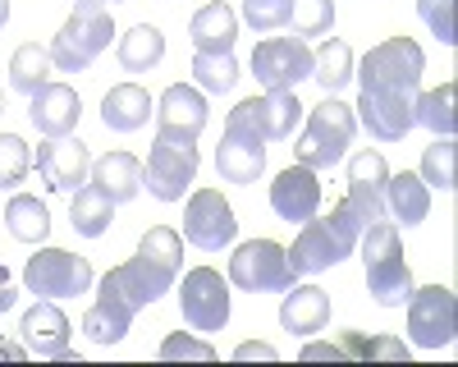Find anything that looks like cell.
<instances>
[{
  "label": "cell",
  "mask_w": 458,
  "mask_h": 367,
  "mask_svg": "<svg viewBox=\"0 0 458 367\" xmlns=\"http://www.w3.org/2000/svg\"><path fill=\"white\" fill-rule=\"evenodd\" d=\"M362 230H367V226L358 220V211L349 207V198L335 202L330 216H321V220H317V216L302 220V230H298V239H293V248H289L293 276H321V271H330L335 262H344V257H353Z\"/></svg>",
  "instance_id": "obj_1"
},
{
  "label": "cell",
  "mask_w": 458,
  "mask_h": 367,
  "mask_svg": "<svg viewBox=\"0 0 458 367\" xmlns=\"http://www.w3.org/2000/svg\"><path fill=\"white\" fill-rule=\"evenodd\" d=\"M179 267H183V239L170 226H151L138 243V257H129L124 267H110V276L120 280V289L138 308H147V303H157L161 294H170Z\"/></svg>",
  "instance_id": "obj_2"
},
{
  "label": "cell",
  "mask_w": 458,
  "mask_h": 367,
  "mask_svg": "<svg viewBox=\"0 0 458 367\" xmlns=\"http://www.w3.org/2000/svg\"><path fill=\"white\" fill-rule=\"evenodd\" d=\"M362 243V267H367V289L380 308H403L412 294V271L403 262V243L394 220H371L358 235Z\"/></svg>",
  "instance_id": "obj_3"
},
{
  "label": "cell",
  "mask_w": 458,
  "mask_h": 367,
  "mask_svg": "<svg viewBox=\"0 0 458 367\" xmlns=\"http://www.w3.org/2000/svg\"><path fill=\"white\" fill-rule=\"evenodd\" d=\"M114 37V19L110 5H97V0H79L73 14L60 23V32L51 37V64L60 73H83L92 69V60L110 47Z\"/></svg>",
  "instance_id": "obj_4"
},
{
  "label": "cell",
  "mask_w": 458,
  "mask_h": 367,
  "mask_svg": "<svg viewBox=\"0 0 458 367\" xmlns=\"http://www.w3.org/2000/svg\"><path fill=\"white\" fill-rule=\"evenodd\" d=\"M353 133H358L353 106H344V101L326 97L321 106H312L308 129H302V138H298V147H293V157H298V166H308V170H330V166L344 161Z\"/></svg>",
  "instance_id": "obj_5"
},
{
  "label": "cell",
  "mask_w": 458,
  "mask_h": 367,
  "mask_svg": "<svg viewBox=\"0 0 458 367\" xmlns=\"http://www.w3.org/2000/svg\"><path fill=\"white\" fill-rule=\"evenodd\" d=\"M198 179V138H183V133H161L147 152L142 166V184L157 202H183V193L193 189Z\"/></svg>",
  "instance_id": "obj_6"
},
{
  "label": "cell",
  "mask_w": 458,
  "mask_h": 367,
  "mask_svg": "<svg viewBox=\"0 0 458 367\" xmlns=\"http://www.w3.org/2000/svg\"><path fill=\"white\" fill-rule=\"evenodd\" d=\"M427 73V55L412 37H390L362 55V69L353 79L362 83V92H417Z\"/></svg>",
  "instance_id": "obj_7"
},
{
  "label": "cell",
  "mask_w": 458,
  "mask_h": 367,
  "mask_svg": "<svg viewBox=\"0 0 458 367\" xmlns=\"http://www.w3.org/2000/svg\"><path fill=\"white\" fill-rule=\"evenodd\" d=\"M229 285H239L243 294H280L293 285V267H289V248H280L276 239H248L229 257Z\"/></svg>",
  "instance_id": "obj_8"
},
{
  "label": "cell",
  "mask_w": 458,
  "mask_h": 367,
  "mask_svg": "<svg viewBox=\"0 0 458 367\" xmlns=\"http://www.w3.org/2000/svg\"><path fill=\"white\" fill-rule=\"evenodd\" d=\"M23 285L37 299H73V294L92 289V267H88V257L69 252V248H42L37 257H28Z\"/></svg>",
  "instance_id": "obj_9"
},
{
  "label": "cell",
  "mask_w": 458,
  "mask_h": 367,
  "mask_svg": "<svg viewBox=\"0 0 458 367\" xmlns=\"http://www.w3.org/2000/svg\"><path fill=\"white\" fill-rule=\"evenodd\" d=\"M298 120H302V101L293 92H261L229 110L225 129H243L261 142H284V138H293Z\"/></svg>",
  "instance_id": "obj_10"
},
{
  "label": "cell",
  "mask_w": 458,
  "mask_h": 367,
  "mask_svg": "<svg viewBox=\"0 0 458 367\" xmlns=\"http://www.w3.org/2000/svg\"><path fill=\"white\" fill-rule=\"evenodd\" d=\"M252 73L266 92H293L302 79H312V51L302 37H266L252 51Z\"/></svg>",
  "instance_id": "obj_11"
},
{
  "label": "cell",
  "mask_w": 458,
  "mask_h": 367,
  "mask_svg": "<svg viewBox=\"0 0 458 367\" xmlns=\"http://www.w3.org/2000/svg\"><path fill=\"white\" fill-rule=\"evenodd\" d=\"M454 289L449 285H427L408 294V340L417 349H445L454 340Z\"/></svg>",
  "instance_id": "obj_12"
},
{
  "label": "cell",
  "mask_w": 458,
  "mask_h": 367,
  "mask_svg": "<svg viewBox=\"0 0 458 367\" xmlns=\"http://www.w3.org/2000/svg\"><path fill=\"white\" fill-rule=\"evenodd\" d=\"M179 312L183 321L198 330V336H216L229 321V285L220 280V271L211 267H198L183 276V289H179Z\"/></svg>",
  "instance_id": "obj_13"
},
{
  "label": "cell",
  "mask_w": 458,
  "mask_h": 367,
  "mask_svg": "<svg viewBox=\"0 0 458 367\" xmlns=\"http://www.w3.org/2000/svg\"><path fill=\"white\" fill-rule=\"evenodd\" d=\"M239 235V220H234V207L220 198V189H198L183 207V239L202 248V252H220L229 248Z\"/></svg>",
  "instance_id": "obj_14"
},
{
  "label": "cell",
  "mask_w": 458,
  "mask_h": 367,
  "mask_svg": "<svg viewBox=\"0 0 458 367\" xmlns=\"http://www.w3.org/2000/svg\"><path fill=\"white\" fill-rule=\"evenodd\" d=\"M37 175H42V184L51 193H73L83 189L88 175H92V152L88 142L79 138H47L42 147H37Z\"/></svg>",
  "instance_id": "obj_15"
},
{
  "label": "cell",
  "mask_w": 458,
  "mask_h": 367,
  "mask_svg": "<svg viewBox=\"0 0 458 367\" xmlns=\"http://www.w3.org/2000/svg\"><path fill=\"white\" fill-rule=\"evenodd\" d=\"M133 317H138V303L120 289L110 271L101 276V289H97V303L83 312V336L92 345H120L129 330H133Z\"/></svg>",
  "instance_id": "obj_16"
},
{
  "label": "cell",
  "mask_w": 458,
  "mask_h": 367,
  "mask_svg": "<svg viewBox=\"0 0 458 367\" xmlns=\"http://www.w3.org/2000/svg\"><path fill=\"white\" fill-rule=\"evenodd\" d=\"M386 179H390V166L380 152L362 147V152L349 157V207L358 211L362 226L386 220Z\"/></svg>",
  "instance_id": "obj_17"
},
{
  "label": "cell",
  "mask_w": 458,
  "mask_h": 367,
  "mask_svg": "<svg viewBox=\"0 0 458 367\" xmlns=\"http://www.w3.org/2000/svg\"><path fill=\"white\" fill-rule=\"evenodd\" d=\"M412 110H417V92H362L358 97V120L367 124L376 142H403V133L412 129Z\"/></svg>",
  "instance_id": "obj_18"
},
{
  "label": "cell",
  "mask_w": 458,
  "mask_h": 367,
  "mask_svg": "<svg viewBox=\"0 0 458 367\" xmlns=\"http://www.w3.org/2000/svg\"><path fill=\"white\" fill-rule=\"evenodd\" d=\"M19 336H23V349H28L32 358H69L73 326H69V317H64L51 299H42V303H32V308L23 312Z\"/></svg>",
  "instance_id": "obj_19"
},
{
  "label": "cell",
  "mask_w": 458,
  "mask_h": 367,
  "mask_svg": "<svg viewBox=\"0 0 458 367\" xmlns=\"http://www.w3.org/2000/svg\"><path fill=\"white\" fill-rule=\"evenodd\" d=\"M271 207H276V216L280 220H312L317 211H321V179H317V170H308V166H289V170H280L276 175V184H271Z\"/></svg>",
  "instance_id": "obj_20"
},
{
  "label": "cell",
  "mask_w": 458,
  "mask_h": 367,
  "mask_svg": "<svg viewBox=\"0 0 458 367\" xmlns=\"http://www.w3.org/2000/svg\"><path fill=\"white\" fill-rule=\"evenodd\" d=\"M79 115H83V101H79V92H73L69 83H47V88H37L28 97V120H32V129L42 138L73 133Z\"/></svg>",
  "instance_id": "obj_21"
},
{
  "label": "cell",
  "mask_w": 458,
  "mask_h": 367,
  "mask_svg": "<svg viewBox=\"0 0 458 367\" xmlns=\"http://www.w3.org/2000/svg\"><path fill=\"white\" fill-rule=\"evenodd\" d=\"M211 120V106L202 88H188V83H170L157 101V129L161 133H183V138H202Z\"/></svg>",
  "instance_id": "obj_22"
},
{
  "label": "cell",
  "mask_w": 458,
  "mask_h": 367,
  "mask_svg": "<svg viewBox=\"0 0 458 367\" xmlns=\"http://www.w3.org/2000/svg\"><path fill=\"white\" fill-rule=\"evenodd\" d=\"M261 170H266V142L243 129H225L216 147V175L225 184H257Z\"/></svg>",
  "instance_id": "obj_23"
},
{
  "label": "cell",
  "mask_w": 458,
  "mask_h": 367,
  "mask_svg": "<svg viewBox=\"0 0 458 367\" xmlns=\"http://www.w3.org/2000/svg\"><path fill=\"white\" fill-rule=\"evenodd\" d=\"M330 321V294L317 285H289L284 303H280V326L293 336H317Z\"/></svg>",
  "instance_id": "obj_24"
},
{
  "label": "cell",
  "mask_w": 458,
  "mask_h": 367,
  "mask_svg": "<svg viewBox=\"0 0 458 367\" xmlns=\"http://www.w3.org/2000/svg\"><path fill=\"white\" fill-rule=\"evenodd\" d=\"M147 115H157V101L147 97V88L138 83H120L101 97V124L114 133H138L147 124Z\"/></svg>",
  "instance_id": "obj_25"
},
{
  "label": "cell",
  "mask_w": 458,
  "mask_h": 367,
  "mask_svg": "<svg viewBox=\"0 0 458 367\" xmlns=\"http://www.w3.org/2000/svg\"><path fill=\"white\" fill-rule=\"evenodd\" d=\"M97 189L120 207V202H133L142 193V161L129 157V152H106L101 161H92V175H88Z\"/></svg>",
  "instance_id": "obj_26"
},
{
  "label": "cell",
  "mask_w": 458,
  "mask_h": 367,
  "mask_svg": "<svg viewBox=\"0 0 458 367\" xmlns=\"http://www.w3.org/2000/svg\"><path fill=\"white\" fill-rule=\"evenodd\" d=\"M427 211H431V189L422 184V175L399 170L386 179V216L394 226H422Z\"/></svg>",
  "instance_id": "obj_27"
},
{
  "label": "cell",
  "mask_w": 458,
  "mask_h": 367,
  "mask_svg": "<svg viewBox=\"0 0 458 367\" xmlns=\"http://www.w3.org/2000/svg\"><path fill=\"white\" fill-rule=\"evenodd\" d=\"M188 37H193L198 51H234V37H239V14L225 5V0H211V5H202L193 14V23H188Z\"/></svg>",
  "instance_id": "obj_28"
},
{
  "label": "cell",
  "mask_w": 458,
  "mask_h": 367,
  "mask_svg": "<svg viewBox=\"0 0 458 367\" xmlns=\"http://www.w3.org/2000/svg\"><path fill=\"white\" fill-rule=\"evenodd\" d=\"M114 55H120V64L129 73H147V69H157L165 60V37L157 23H133L124 37H120V47H114Z\"/></svg>",
  "instance_id": "obj_29"
},
{
  "label": "cell",
  "mask_w": 458,
  "mask_h": 367,
  "mask_svg": "<svg viewBox=\"0 0 458 367\" xmlns=\"http://www.w3.org/2000/svg\"><path fill=\"white\" fill-rule=\"evenodd\" d=\"M110 220H114V202L97 189V184L88 179L83 189H73V202H69V226L79 230L83 239H101L110 230Z\"/></svg>",
  "instance_id": "obj_30"
},
{
  "label": "cell",
  "mask_w": 458,
  "mask_h": 367,
  "mask_svg": "<svg viewBox=\"0 0 458 367\" xmlns=\"http://www.w3.org/2000/svg\"><path fill=\"white\" fill-rule=\"evenodd\" d=\"M5 226L19 243H42L51 235V211L42 198H32V193H14L10 207H5Z\"/></svg>",
  "instance_id": "obj_31"
},
{
  "label": "cell",
  "mask_w": 458,
  "mask_h": 367,
  "mask_svg": "<svg viewBox=\"0 0 458 367\" xmlns=\"http://www.w3.org/2000/svg\"><path fill=\"white\" fill-rule=\"evenodd\" d=\"M47 73H51V51H47V47L23 42V47L10 55V88L23 92V97H32L37 88H47V83H51Z\"/></svg>",
  "instance_id": "obj_32"
},
{
  "label": "cell",
  "mask_w": 458,
  "mask_h": 367,
  "mask_svg": "<svg viewBox=\"0 0 458 367\" xmlns=\"http://www.w3.org/2000/svg\"><path fill=\"white\" fill-rule=\"evenodd\" d=\"M454 83H440L436 92H417V110H412V124L431 129L436 138H454Z\"/></svg>",
  "instance_id": "obj_33"
},
{
  "label": "cell",
  "mask_w": 458,
  "mask_h": 367,
  "mask_svg": "<svg viewBox=\"0 0 458 367\" xmlns=\"http://www.w3.org/2000/svg\"><path fill=\"white\" fill-rule=\"evenodd\" d=\"M312 79L326 88V97H330V92H339L344 83H349V79H353V51H349V42L330 37V42L312 55Z\"/></svg>",
  "instance_id": "obj_34"
},
{
  "label": "cell",
  "mask_w": 458,
  "mask_h": 367,
  "mask_svg": "<svg viewBox=\"0 0 458 367\" xmlns=\"http://www.w3.org/2000/svg\"><path fill=\"white\" fill-rule=\"evenodd\" d=\"M422 184L427 189H440V193L458 189V147H454V138H436L422 152Z\"/></svg>",
  "instance_id": "obj_35"
},
{
  "label": "cell",
  "mask_w": 458,
  "mask_h": 367,
  "mask_svg": "<svg viewBox=\"0 0 458 367\" xmlns=\"http://www.w3.org/2000/svg\"><path fill=\"white\" fill-rule=\"evenodd\" d=\"M193 79H198V88L211 92V97L229 92V88L239 83V60H234V51H220V55L198 51V55H193Z\"/></svg>",
  "instance_id": "obj_36"
},
{
  "label": "cell",
  "mask_w": 458,
  "mask_h": 367,
  "mask_svg": "<svg viewBox=\"0 0 458 367\" xmlns=\"http://www.w3.org/2000/svg\"><path fill=\"white\" fill-rule=\"evenodd\" d=\"M344 358H390V363H408V345L390 340V336H362V330H344V340H335Z\"/></svg>",
  "instance_id": "obj_37"
},
{
  "label": "cell",
  "mask_w": 458,
  "mask_h": 367,
  "mask_svg": "<svg viewBox=\"0 0 458 367\" xmlns=\"http://www.w3.org/2000/svg\"><path fill=\"white\" fill-rule=\"evenodd\" d=\"M284 28H293V37H326L335 28V0H293Z\"/></svg>",
  "instance_id": "obj_38"
},
{
  "label": "cell",
  "mask_w": 458,
  "mask_h": 367,
  "mask_svg": "<svg viewBox=\"0 0 458 367\" xmlns=\"http://www.w3.org/2000/svg\"><path fill=\"white\" fill-rule=\"evenodd\" d=\"M32 170V152L19 133H0V189H14Z\"/></svg>",
  "instance_id": "obj_39"
},
{
  "label": "cell",
  "mask_w": 458,
  "mask_h": 367,
  "mask_svg": "<svg viewBox=\"0 0 458 367\" xmlns=\"http://www.w3.org/2000/svg\"><path fill=\"white\" fill-rule=\"evenodd\" d=\"M289 5L293 0H243V23L252 32H276L289 23Z\"/></svg>",
  "instance_id": "obj_40"
},
{
  "label": "cell",
  "mask_w": 458,
  "mask_h": 367,
  "mask_svg": "<svg viewBox=\"0 0 458 367\" xmlns=\"http://www.w3.org/2000/svg\"><path fill=\"white\" fill-rule=\"evenodd\" d=\"M417 14L431 28V37H440V47H454V0H417Z\"/></svg>",
  "instance_id": "obj_41"
},
{
  "label": "cell",
  "mask_w": 458,
  "mask_h": 367,
  "mask_svg": "<svg viewBox=\"0 0 458 367\" xmlns=\"http://www.w3.org/2000/svg\"><path fill=\"white\" fill-rule=\"evenodd\" d=\"M161 358H198V363H211L216 358V345L202 340V336H183V330H174V336L161 340Z\"/></svg>",
  "instance_id": "obj_42"
},
{
  "label": "cell",
  "mask_w": 458,
  "mask_h": 367,
  "mask_svg": "<svg viewBox=\"0 0 458 367\" xmlns=\"http://www.w3.org/2000/svg\"><path fill=\"white\" fill-rule=\"evenodd\" d=\"M234 358H239V363H252V358L276 363V358H280V349H276V345H261V340H248V345H239V349H234Z\"/></svg>",
  "instance_id": "obj_43"
},
{
  "label": "cell",
  "mask_w": 458,
  "mask_h": 367,
  "mask_svg": "<svg viewBox=\"0 0 458 367\" xmlns=\"http://www.w3.org/2000/svg\"><path fill=\"white\" fill-rule=\"evenodd\" d=\"M14 299H19V294H14V285H10L5 267H0V312H10V308H14Z\"/></svg>",
  "instance_id": "obj_44"
},
{
  "label": "cell",
  "mask_w": 458,
  "mask_h": 367,
  "mask_svg": "<svg viewBox=\"0 0 458 367\" xmlns=\"http://www.w3.org/2000/svg\"><path fill=\"white\" fill-rule=\"evenodd\" d=\"M0 358H10V363H23V358H28V349H23V345H10V340H0Z\"/></svg>",
  "instance_id": "obj_45"
},
{
  "label": "cell",
  "mask_w": 458,
  "mask_h": 367,
  "mask_svg": "<svg viewBox=\"0 0 458 367\" xmlns=\"http://www.w3.org/2000/svg\"><path fill=\"white\" fill-rule=\"evenodd\" d=\"M10 23V0H0V28Z\"/></svg>",
  "instance_id": "obj_46"
},
{
  "label": "cell",
  "mask_w": 458,
  "mask_h": 367,
  "mask_svg": "<svg viewBox=\"0 0 458 367\" xmlns=\"http://www.w3.org/2000/svg\"><path fill=\"white\" fill-rule=\"evenodd\" d=\"M0 115H5V88H0Z\"/></svg>",
  "instance_id": "obj_47"
},
{
  "label": "cell",
  "mask_w": 458,
  "mask_h": 367,
  "mask_svg": "<svg viewBox=\"0 0 458 367\" xmlns=\"http://www.w3.org/2000/svg\"><path fill=\"white\" fill-rule=\"evenodd\" d=\"M97 5H120V0H97Z\"/></svg>",
  "instance_id": "obj_48"
}]
</instances>
